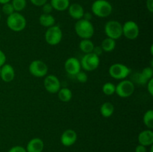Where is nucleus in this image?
I'll list each match as a JSON object with an SVG mask.
<instances>
[{
  "label": "nucleus",
  "mask_w": 153,
  "mask_h": 152,
  "mask_svg": "<svg viewBox=\"0 0 153 152\" xmlns=\"http://www.w3.org/2000/svg\"><path fill=\"white\" fill-rule=\"evenodd\" d=\"M26 19L19 12H14L7 17L6 24L8 28L15 32H19L26 27Z\"/></svg>",
  "instance_id": "1"
},
{
  "label": "nucleus",
  "mask_w": 153,
  "mask_h": 152,
  "mask_svg": "<svg viewBox=\"0 0 153 152\" xmlns=\"http://www.w3.org/2000/svg\"><path fill=\"white\" fill-rule=\"evenodd\" d=\"M75 31L80 38L91 39L94 34V27L91 21L81 19L76 22Z\"/></svg>",
  "instance_id": "2"
},
{
  "label": "nucleus",
  "mask_w": 153,
  "mask_h": 152,
  "mask_svg": "<svg viewBox=\"0 0 153 152\" xmlns=\"http://www.w3.org/2000/svg\"><path fill=\"white\" fill-rule=\"evenodd\" d=\"M91 10L95 16L100 18H105L111 14L113 7L107 0H96L91 5Z\"/></svg>",
  "instance_id": "3"
},
{
  "label": "nucleus",
  "mask_w": 153,
  "mask_h": 152,
  "mask_svg": "<svg viewBox=\"0 0 153 152\" xmlns=\"http://www.w3.org/2000/svg\"><path fill=\"white\" fill-rule=\"evenodd\" d=\"M104 31L107 37L117 40L123 36V25L117 20H110L105 25Z\"/></svg>",
  "instance_id": "4"
},
{
  "label": "nucleus",
  "mask_w": 153,
  "mask_h": 152,
  "mask_svg": "<svg viewBox=\"0 0 153 152\" xmlns=\"http://www.w3.org/2000/svg\"><path fill=\"white\" fill-rule=\"evenodd\" d=\"M100 57L94 53L85 54L80 61L81 67L87 72H92L97 69L100 66Z\"/></svg>",
  "instance_id": "5"
},
{
  "label": "nucleus",
  "mask_w": 153,
  "mask_h": 152,
  "mask_svg": "<svg viewBox=\"0 0 153 152\" xmlns=\"http://www.w3.org/2000/svg\"><path fill=\"white\" fill-rule=\"evenodd\" d=\"M63 33L61 28L58 25H52L47 28L45 33V40L50 46H56L61 43Z\"/></svg>",
  "instance_id": "6"
},
{
  "label": "nucleus",
  "mask_w": 153,
  "mask_h": 152,
  "mask_svg": "<svg viewBox=\"0 0 153 152\" xmlns=\"http://www.w3.org/2000/svg\"><path fill=\"white\" fill-rule=\"evenodd\" d=\"M131 70L123 63H114L109 67L108 73L111 77L116 80H124L128 76Z\"/></svg>",
  "instance_id": "7"
},
{
  "label": "nucleus",
  "mask_w": 153,
  "mask_h": 152,
  "mask_svg": "<svg viewBox=\"0 0 153 152\" xmlns=\"http://www.w3.org/2000/svg\"><path fill=\"white\" fill-rule=\"evenodd\" d=\"M134 84L129 80H122L116 86L115 93L121 98H128L130 97L134 92Z\"/></svg>",
  "instance_id": "8"
},
{
  "label": "nucleus",
  "mask_w": 153,
  "mask_h": 152,
  "mask_svg": "<svg viewBox=\"0 0 153 152\" xmlns=\"http://www.w3.org/2000/svg\"><path fill=\"white\" fill-rule=\"evenodd\" d=\"M28 70L31 75L36 77H43L47 75L48 66L43 61L34 60L29 64Z\"/></svg>",
  "instance_id": "9"
},
{
  "label": "nucleus",
  "mask_w": 153,
  "mask_h": 152,
  "mask_svg": "<svg viewBox=\"0 0 153 152\" xmlns=\"http://www.w3.org/2000/svg\"><path fill=\"white\" fill-rule=\"evenodd\" d=\"M139 33V26L134 21H126L123 25V35L128 40H135L138 37Z\"/></svg>",
  "instance_id": "10"
},
{
  "label": "nucleus",
  "mask_w": 153,
  "mask_h": 152,
  "mask_svg": "<svg viewBox=\"0 0 153 152\" xmlns=\"http://www.w3.org/2000/svg\"><path fill=\"white\" fill-rule=\"evenodd\" d=\"M43 85L48 92L52 94L57 93L61 89V82L58 77L54 75H46L44 78Z\"/></svg>",
  "instance_id": "11"
},
{
  "label": "nucleus",
  "mask_w": 153,
  "mask_h": 152,
  "mask_svg": "<svg viewBox=\"0 0 153 152\" xmlns=\"http://www.w3.org/2000/svg\"><path fill=\"white\" fill-rule=\"evenodd\" d=\"M81 68L82 67L80 61L74 57L69 58L64 63V69L66 72L71 75H76L79 72L81 71Z\"/></svg>",
  "instance_id": "12"
},
{
  "label": "nucleus",
  "mask_w": 153,
  "mask_h": 152,
  "mask_svg": "<svg viewBox=\"0 0 153 152\" xmlns=\"http://www.w3.org/2000/svg\"><path fill=\"white\" fill-rule=\"evenodd\" d=\"M76 140H77V134L74 130H66L61 136V144L66 147H69V146L74 145Z\"/></svg>",
  "instance_id": "13"
},
{
  "label": "nucleus",
  "mask_w": 153,
  "mask_h": 152,
  "mask_svg": "<svg viewBox=\"0 0 153 152\" xmlns=\"http://www.w3.org/2000/svg\"><path fill=\"white\" fill-rule=\"evenodd\" d=\"M15 71L13 67L10 64H4L1 67V74L0 77L1 80L6 83L12 81L14 79Z\"/></svg>",
  "instance_id": "14"
},
{
  "label": "nucleus",
  "mask_w": 153,
  "mask_h": 152,
  "mask_svg": "<svg viewBox=\"0 0 153 152\" xmlns=\"http://www.w3.org/2000/svg\"><path fill=\"white\" fill-rule=\"evenodd\" d=\"M67 10H68L69 15L73 19H76V20L83 19L85 10H84L83 7L79 3H73V4H70Z\"/></svg>",
  "instance_id": "15"
},
{
  "label": "nucleus",
  "mask_w": 153,
  "mask_h": 152,
  "mask_svg": "<svg viewBox=\"0 0 153 152\" xmlns=\"http://www.w3.org/2000/svg\"><path fill=\"white\" fill-rule=\"evenodd\" d=\"M153 77V69L152 67H145L140 73H137L136 81L139 84L144 85L147 83L150 79Z\"/></svg>",
  "instance_id": "16"
},
{
  "label": "nucleus",
  "mask_w": 153,
  "mask_h": 152,
  "mask_svg": "<svg viewBox=\"0 0 153 152\" xmlns=\"http://www.w3.org/2000/svg\"><path fill=\"white\" fill-rule=\"evenodd\" d=\"M44 148L43 141L40 138L31 139L26 146L27 152H42Z\"/></svg>",
  "instance_id": "17"
},
{
  "label": "nucleus",
  "mask_w": 153,
  "mask_h": 152,
  "mask_svg": "<svg viewBox=\"0 0 153 152\" xmlns=\"http://www.w3.org/2000/svg\"><path fill=\"white\" fill-rule=\"evenodd\" d=\"M138 142L140 145L144 146L152 145L153 143V132L152 130H145V131H141L139 134L138 137Z\"/></svg>",
  "instance_id": "18"
},
{
  "label": "nucleus",
  "mask_w": 153,
  "mask_h": 152,
  "mask_svg": "<svg viewBox=\"0 0 153 152\" xmlns=\"http://www.w3.org/2000/svg\"><path fill=\"white\" fill-rule=\"evenodd\" d=\"M39 22L42 26L49 28L52 25H55V19L51 13H42L39 17Z\"/></svg>",
  "instance_id": "19"
},
{
  "label": "nucleus",
  "mask_w": 153,
  "mask_h": 152,
  "mask_svg": "<svg viewBox=\"0 0 153 152\" xmlns=\"http://www.w3.org/2000/svg\"><path fill=\"white\" fill-rule=\"evenodd\" d=\"M50 4L53 10L58 11H64L68 9L70 6V0H51Z\"/></svg>",
  "instance_id": "20"
},
{
  "label": "nucleus",
  "mask_w": 153,
  "mask_h": 152,
  "mask_svg": "<svg viewBox=\"0 0 153 152\" xmlns=\"http://www.w3.org/2000/svg\"><path fill=\"white\" fill-rule=\"evenodd\" d=\"M94 44L91 39H82L79 43V49L85 54L92 53L94 49Z\"/></svg>",
  "instance_id": "21"
},
{
  "label": "nucleus",
  "mask_w": 153,
  "mask_h": 152,
  "mask_svg": "<svg viewBox=\"0 0 153 152\" xmlns=\"http://www.w3.org/2000/svg\"><path fill=\"white\" fill-rule=\"evenodd\" d=\"M114 112V107L111 102H105L100 107V113L105 118H109Z\"/></svg>",
  "instance_id": "22"
},
{
  "label": "nucleus",
  "mask_w": 153,
  "mask_h": 152,
  "mask_svg": "<svg viewBox=\"0 0 153 152\" xmlns=\"http://www.w3.org/2000/svg\"><path fill=\"white\" fill-rule=\"evenodd\" d=\"M57 93L59 99L63 102H69L73 98V92L67 87L61 88Z\"/></svg>",
  "instance_id": "23"
},
{
  "label": "nucleus",
  "mask_w": 153,
  "mask_h": 152,
  "mask_svg": "<svg viewBox=\"0 0 153 152\" xmlns=\"http://www.w3.org/2000/svg\"><path fill=\"white\" fill-rule=\"evenodd\" d=\"M115 47H116V40L107 37L102 42L101 48L102 49L103 52H111L114 50Z\"/></svg>",
  "instance_id": "24"
},
{
  "label": "nucleus",
  "mask_w": 153,
  "mask_h": 152,
  "mask_svg": "<svg viewBox=\"0 0 153 152\" xmlns=\"http://www.w3.org/2000/svg\"><path fill=\"white\" fill-rule=\"evenodd\" d=\"M143 123L147 128L152 130L153 128V110H148L145 112L143 117Z\"/></svg>",
  "instance_id": "25"
},
{
  "label": "nucleus",
  "mask_w": 153,
  "mask_h": 152,
  "mask_svg": "<svg viewBox=\"0 0 153 152\" xmlns=\"http://www.w3.org/2000/svg\"><path fill=\"white\" fill-rule=\"evenodd\" d=\"M15 12H20L26 7V0H12L10 2Z\"/></svg>",
  "instance_id": "26"
},
{
  "label": "nucleus",
  "mask_w": 153,
  "mask_h": 152,
  "mask_svg": "<svg viewBox=\"0 0 153 152\" xmlns=\"http://www.w3.org/2000/svg\"><path fill=\"white\" fill-rule=\"evenodd\" d=\"M116 86L111 82H107L102 86V92L106 95H112L115 93Z\"/></svg>",
  "instance_id": "27"
},
{
  "label": "nucleus",
  "mask_w": 153,
  "mask_h": 152,
  "mask_svg": "<svg viewBox=\"0 0 153 152\" xmlns=\"http://www.w3.org/2000/svg\"><path fill=\"white\" fill-rule=\"evenodd\" d=\"M1 10H2L3 13L7 15V16H9V15L12 14V13L15 12L13 5H12V4L10 2H7L2 4Z\"/></svg>",
  "instance_id": "28"
},
{
  "label": "nucleus",
  "mask_w": 153,
  "mask_h": 152,
  "mask_svg": "<svg viewBox=\"0 0 153 152\" xmlns=\"http://www.w3.org/2000/svg\"><path fill=\"white\" fill-rule=\"evenodd\" d=\"M75 76L76 77V79H77L78 81L80 82V83H85V82H87V80L88 79V75H87V74L85 72H79Z\"/></svg>",
  "instance_id": "29"
},
{
  "label": "nucleus",
  "mask_w": 153,
  "mask_h": 152,
  "mask_svg": "<svg viewBox=\"0 0 153 152\" xmlns=\"http://www.w3.org/2000/svg\"><path fill=\"white\" fill-rule=\"evenodd\" d=\"M42 10H43V13H52V11L53 10L52 5H51L50 3H45L43 6H42Z\"/></svg>",
  "instance_id": "30"
},
{
  "label": "nucleus",
  "mask_w": 153,
  "mask_h": 152,
  "mask_svg": "<svg viewBox=\"0 0 153 152\" xmlns=\"http://www.w3.org/2000/svg\"><path fill=\"white\" fill-rule=\"evenodd\" d=\"M8 152H27L25 148H24L23 147L19 145H16L12 147L10 150L8 151Z\"/></svg>",
  "instance_id": "31"
},
{
  "label": "nucleus",
  "mask_w": 153,
  "mask_h": 152,
  "mask_svg": "<svg viewBox=\"0 0 153 152\" xmlns=\"http://www.w3.org/2000/svg\"><path fill=\"white\" fill-rule=\"evenodd\" d=\"M31 4L37 7H42L45 3L47 2V0H30Z\"/></svg>",
  "instance_id": "32"
},
{
  "label": "nucleus",
  "mask_w": 153,
  "mask_h": 152,
  "mask_svg": "<svg viewBox=\"0 0 153 152\" xmlns=\"http://www.w3.org/2000/svg\"><path fill=\"white\" fill-rule=\"evenodd\" d=\"M6 63V55L3 52V51H1L0 49V67L2 66L4 64H5Z\"/></svg>",
  "instance_id": "33"
},
{
  "label": "nucleus",
  "mask_w": 153,
  "mask_h": 152,
  "mask_svg": "<svg viewBox=\"0 0 153 152\" xmlns=\"http://www.w3.org/2000/svg\"><path fill=\"white\" fill-rule=\"evenodd\" d=\"M147 90L151 95H153V78L147 82Z\"/></svg>",
  "instance_id": "34"
},
{
  "label": "nucleus",
  "mask_w": 153,
  "mask_h": 152,
  "mask_svg": "<svg viewBox=\"0 0 153 152\" xmlns=\"http://www.w3.org/2000/svg\"><path fill=\"white\" fill-rule=\"evenodd\" d=\"M103 50L101 48V46H94V51H93V53H94L95 55H97V56L100 57V55H101L102 54Z\"/></svg>",
  "instance_id": "35"
},
{
  "label": "nucleus",
  "mask_w": 153,
  "mask_h": 152,
  "mask_svg": "<svg viewBox=\"0 0 153 152\" xmlns=\"http://www.w3.org/2000/svg\"><path fill=\"white\" fill-rule=\"evenodd\" d=\"M146 7L150 13L153 12V0H146Z\"/></svg>",
  "instance_id": "36"
},
{
  "label": "nucleus",
  "mask_w": 153,
  "mask_h": 152,
  "mask_svg": "<svg viewBox=\"0 0 153 152\" xmlns=\"http://www.w3.org/2000/svg\"><path fill=\"white\" fill-rule=\"evenodd\" d=\"M135 152H146V146L139 144L135 148Z\"/></svg>",
  "instance_id": "37"
},
{
  "label": "nucleus",
  "mask_w": 153,
  "mask_h": 152,
  "mask_svg": "<svg viewBox=\"0 0 153 152\" xmlns=\"http://www.w3.org/2000/svg\"><path fill=\"white\" fill-rule=\"evenodd\" d=\"M91 18H92V15L90 13H84V16H83V19H86V20H88V21H91Z\"/></svg>",
  "instance_id": "38"
},
{
  "label": "nucleus",
  "mask_w": 153,
  "mask_h": 152,
  "mask_svg": "<svg viewBox=\"0 0 153 152\" xmlns=\"http://www.w3.org/2000/svg\"><path fill=\"white\" fill-rule=\"evenodd\" d=\"M10 1H11V0H0V4H5V3L10 2Z\"/></svg>",
  "instance_id": "39"
},
{
  "label": "nucleus",
  "mask_w": 153,
  "mask_h": 152,
  "mask_svg": "<svg viewBox=\"0 0 153 152\" xmlns=\"http://www.w3.org/2000/svg\"><path fill=\"white\" fill-rule=\"evenodd\" d=\"M153 151V147L152 146V147H151V149H150V152H152Z\"/></svg>",
  "instance_id": "40"
},
{
  "label": "nucleus",
  "mask_w": 153,
  "mask_h": 152,
  "mask_svg": "<svg viewBox=\"0 0 153 152\" xmlns=\"http://www.w3.org/2000/svg\"><path fill=\"white\" fill-rule=\"evenodd\" d=\"M0 74H1V67H0Z\"/></svg>",
  "instance_id": "41"
},
{
  "label": "nucleus",
  "mask_w": 153,
  "mask_h": 152,
  "mask_svg": "<svg viewBox=\"0 0 153 152\" xmlns=\"http://www.w3.org/2000/svg\"><path fill=\"white\" fill-rule=\"evenodd\" d=\"M0 19H1V13H0Z\"/></svg>",
  "instance_id": "42"
}]
</instances>
